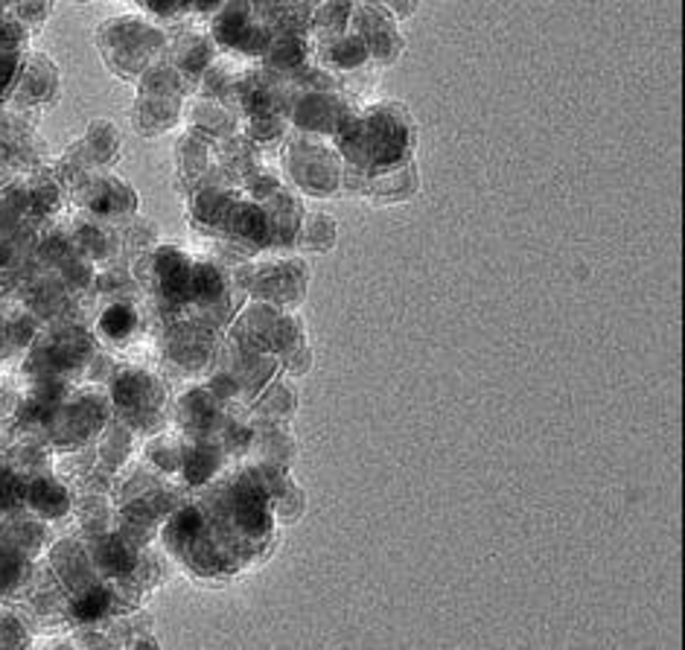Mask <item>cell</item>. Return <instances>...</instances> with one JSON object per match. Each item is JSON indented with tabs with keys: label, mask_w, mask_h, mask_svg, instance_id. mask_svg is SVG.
<instances>
[{
	"label": "cell",
	"mask_w": 685,
	"mask_h": 650,
	"mask_svg": "<svg viewBox=\"0 0 685 650\" xmlns=\"http://www.w3.org/2000/svg\"><path fill=\"white\" fill-rule=\"evenodd\" d=\"M138 313L129 304H114L109 306L99 318V335L111 345H126L129 338L138 335Z\"/></svg>",
	"instance_id": "1"
},
{
	"label": "cell",
	"mask_w": 685,
	"mask_h": 650,
	"mask_svg": "<svg viewBox=\"0 0 685 650\" xmlns=\"http://www.w3.org/2000/svg\"><path fill=\"white\" fill-rule=\"evenodd\" d=\"M24 499L29 501V508L38 511L41 516H62L70 508L65 487L47 479H38L29 484V490H24Z\"/></svg>",
	"instance_id": "2"
},
{
	"label": "cell",
	"mask_w": 685,
	"mask_h": 650,
	"mask_svg": "<svg viewBox=\"0 0 685 650\" xmlns=\"http://www.w3.org/2000/svg\"><path fill=\"white\" fill-rule=\"evenodd\" d=\"M111 610V595L109 589L94 586V589H85V593L73 601V618L77 622H97Z\"/></svg>",
	"instance_id": "3"
},
{
	"label": "cell",
	"mask_w": 685,
	"mask_h": 650,
	"mask_svg": "<svg viewBox=\"0 0 685 650\" xmlns=\"http://www.w3.org/2000/svg\"><path fill=\"white\" fill-rule=\"evenodd\" d=\"M219 461V449L211 447V443H199V447H192L190 452H184V472L192 484L204 481L211 472L216 469Z\"/></svg>",
	"instance_id": "4"
},
{
	"label": "cell",
	"mask_w": 685,
	"mask_h": 650,
	"mask_svg": "<svg viewBox=\"0 0 685 650\" xmlns=\"http://www.w3.org/2000/svg\"><path fill=\"white\" fill-rule=\"evenodd\" d=\"M15 67H18V58H15V56H0V91H4V88L12 82Z\"/></svg>",
	"instance_id": "5"
},
{
	"label": "cell",
	"mask_w": 685,
	"mask_h": 650,
	"mask_svg": "<svg viewBox=\"0 0 685 650\" xmlns=\"http://www.w3.org/2000/svg\"><path fill=\"white\" fill-rule=\"evenodd\" d=\"M9 254H12L9 245H6V242H0V265H6V263H9Z\"/></svg>",
	"instance_id": "6"
}]
</instances>
